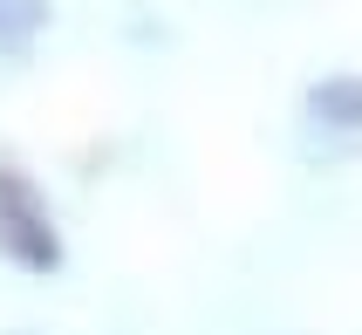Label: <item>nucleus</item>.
I'll return each instance as SVG.
<instances>
[{
	"label": "nucleus",
	"mask_w": 362,
	"mask_h": 335,
	"mask_svg": "<svg viewBox=\"0 0 362 335\" xmlns=\"http://www.w3.org/2000/svg\"><path fill=\"white\" fill-rule=\"evenodd\" d=\"M48 0H0V48H21L28 35H41Z\"/></svg>",
	"instance_id": "7ed1b4c3"
},
{
	"label": "nucleus",
	"mask_w": 362,
	"mask_h": 335,
	"mask_svg": "<svg viewBox=\"0 0 362 335\" xmlns=\"http://www.w3.org/2000/svg\"><path fill=\"white\" fill-rule=\"evenodd\" d=\"M301 151L322 158V164L362 151V82L356 76H328V82L308 89V103H301Z\"/></svg>",
	"instance_id": "f257e3e1"
},
{
	"label": "nucleus",
	"mask_w": 362,
	"mask_h": 335,
	"mask_svg": "<svg viewBox=\"0 0 362 335\" xmlns=\"http://www.w3.org/2000/svg\"><path fill=\"white\" fill-rule=\"evenodd\" d=\"M0 260H14L28 274H48L62 260V239L48 226V205L21 171H0Z\"/></svg>",
	"instance_id": "f03ea898"
}]
</instances>
